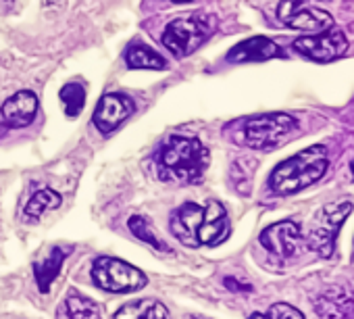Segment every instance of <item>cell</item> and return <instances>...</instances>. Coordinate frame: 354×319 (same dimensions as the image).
I'll return each instance as SVG.
<instances>
[{
    "instance_id": "cell-1",
    "label": "cell",
    "mask_w": 354,
    "mask_h": 319,
    "mask_svg": "<svg viewBox=\"0 0 354 319\" xmlns=\"http://www.w3.org/2000/svg\"><path fill=\"white\" fill-rule=\"evenodd\" d=\"M171 232L184 246H217L230 236V217L221 203H186L171 215Z\"/></svg>"
},
{
    "instance_id": "cell-8",
    "label": "cell",
    "mask_w": 354,
    "mask_h": 319,
    "mask_svg": "<svg viewBox=\"0 0 354 319\" xmlns=\"http://www.w3.org/2000/svg\"><path fill=\"white\" fill-rule=\"evenodd\" d=\"M292 48L296 53H300L302 57L310 59V61H319V63H327V61H335L339 59L346 48H348V42H346V36L344 32L339 30H323V32H317V36H306V38H300L292 44Z\"/></svg>"
},
{
    "instance_id": "cell-7",
    "label": "cell",
    "mask_w": 354,
    "mask_h": 319,
    "mask_svg": "<svg viewBox=\"0 0 354 319\" xmlns=\"http://www.w3.org/2000/svg\"><path fill=\"white\" fill-rule=\"evenodd\" d=\"M92 280L109 292H133L146 286V275L140 269L115 257H98L92 265Z\"/></svg>"
},
{
    "instance_id": "cell-14",
    "label": "cell",
    "mask_w": 354,
    "mask_h": 319,
    "mask_svg": "<svg viewBox=\"0 0 354 319\" xmlns=\"http://www.w3.org/2000/svg\"><path fill=\"white\" fill-rule=\"evenodd\" d=\"M123 59L129 69H152V71L167 69V61L144 42H131L125 48Z\"/></svg>"
},
{
    "instance_id": "cell-5",
    "label": "cell",
    "mask_w": 354,
    "mask_h": 319,
    "mask_svg": "<svg viewBox=\"0 0 354 319\" xmlns=\"http://www.w3.org/2000/svg\"><path fill=\"white\" fill-rule=\"evenodd\" d=\"M215 32V19L205 13H190L167 24L162 30V46L177 59L192 55Z\"/></svg>"
},
{
    "instance_id": "cell-22",
    "label": "cell",
    "mask_w": 354,
    "mask_h": 319,
    "mask_svg": "<svg viewBox=\"0 0 354 319\" xmlns=\"http://www.w3.org/2000/svg\"><path fill=\"white\" fill-rule=\"evenodd\" d=\"M250 319H304V315H302V311H298L292 304L275 302L273 307H269L267 313H254V315H250Z\"/></svg>"
},
{
    "instance_id": "cell-16",
    "label": "cell",
    "mask_w": 354,
    "mask_h": 319,
    "mask_svg": "<svg viewBox=\"0 0 354 319\" xmlns=\"http://www.w3.org/2000/svg\"><path fill=\"white\" fill-rule=\"evenodd\" d=\"M115 319H169V313L162 302L142 298L119 309L115 313Z\"/></svg>"
},
{
    "instance_id": "cell-19",
    "label": "cell",
    "mask_w": 354,
    "mask_h": 319,
    "mask_svg": "<svg viewBox=\"0 0 354 319\" xmlns=\"http://www.w3.org/2000/svg\"><path fill=\"white\" fill-rule=\"evenodd\" d=\"M350 309H352V302H348L342 292L325 294L317 300V313L323 319H344Z\"/></svg>"
},
{
    "instance_id": "cell-21",
    "label": "cell",
    "mask_w": 354,
    "mask_h": 319,
    "mask_svg": "<svg viewBox=\"0 0 354 319\" xmlns=\"http://www.w3.org/2000/svg\"><path fill=\"white\" fill-rule=\"evenodd\" d=\"M61 100L65 104V113L69 117H77L86 104V88L77 82L73 84H67L63 90H61Z\"/></svg>"
},
{
    "instance_id": "cell-11",
    "label": "cell",
    "mask_w": 354,
    "mask_h": 319,
    "mask_svg": "<svg viewBox=\"0 0 354 319\" xmlns=\"http://www.w3.org/2000/svg\"><path fill=\"white\" fill-rule=\"evenodd\" d=\"M300 240V226L294 221L273 224L261 234V244L277 257H292L298 250Z\"/></svg>"
},
{
    "instance_id": "cell-17",
    "label": "cell",
    "mask_w": 354,
    "mask_h": 319,
    "mask_svg": "<svg viewBox=\"0 0 354 319\" xmlns=\"http://www.w3.org/2000/svg\"><path fill=\"white\" fill-rule=\"evenodd\" d=\"M65 255H67V250H63V248L57 246L48 259H44L42 263H36L34 271H36V280H38L40 292H48L53 280H55L57 273L61 271V265H63V261H65Z\"/></svg>"
},
{
    "instance_id": "cell-25",
    "label": "cell",
    "mask_w": 354,
    "mask_h": 319,
    "mask_svg": "<svg viewBox=\"0 0 354 319\" xmlns=\"http://www.w3.org/2000/svg\"><path fill=\"white\" fill-rule=\"evenodd\" d=\"M188 319H201V317H196V315H190Z\"/></svg>"
},
{
    "instance_id": "cell-6",
    "label": "cell",
    "mask_w": 354,
    "mask_h": 319,
    "mask_svg": "<svg viewBox=\"0 0 354 319\" xmlns=\"http://www.w3.org/2000/svg\"><path fill=\"white\" fill-rule=\"evenodd\" d=\"M350 211H352V203L344 201L335 205H325L315 213L310 221V230H308V246L317 255L325 259L333 255L337 232L342 224L346 221V217L350 215Z\"/></svg>"
},
{
    "instance_id": "cell-4",
    "label": "cell",
    "mask_w": 354,
    "mask_h": 319,
    "mask_svg": "<svg viewBox=\"0 0 354 319\" xmlns=\"http://www.w3.org/2000/svg\"><path fill=\"white\" fill-rule=\"evenodd\" d=\"M296 129V119L286 113H265L232 121L223 134L242 146L254 150H269L279 146Z\"/></svg>"
},
{
    "instance_id": "cell-10",
    "label": "cell",
    "mask_w": 354,
    "mask_h": 319,
    "mask_svg": "<svg viewBox=\"0 0 354 319\" xmlns=\"http://www.w3.org/2000/svg\"><path fill=\"white\" fill-rule=\"evenodd\" d=\"M38 107L40 100L32 90H19L13 96H9L3 102V107H0V123L11 129L28 127L30 123H34L38 115Z\"/></svg>"
},
{
    "instance_id": "cell-2",
    "label": "cell",
    "mask_w": 354,
    "mask_h": 319,
    "mask_svg": "<svg viewBox=\"0 0 354 319\" xmlns=\"http://www.w3.org/2000/svg\"><path fill=\"white\" fill-rule=\"evenodd\" d=\"M154 161L160 180L194 184L203 180L211 161V154L198 138L169 136L158 146Z\"/></svg>"
},
{
    "instance_id": "cell-12",
    "label": "cell",
    "mask_w": 354,
    "mask_h": 319,
    "mask_svg": "<svg viewBox=\"0 0 354 319\" xmlns=\"http://www.w3.org/2000/svg\"><path fill=\"white\" fill-rule=\"evenodd\" d=\"M279 46L265 38V36H254L248 38L240 44H236L230 53H227V61L230 63H259V61H269L279 57Z\"/></svg>"
},
{
    "instance_id": "cell-15",
    "label": "cell",
    "mask_w": 354,
    "mask_h": 319,
    "mask_svg": "<svg viewBox=\"0 0 354 319\" xmlns=\"http://www.w3.org/2000/svg\"><path fill=\"white\" fill-rule=\"evenodd\" d=\"M59 319H102V311L92 298L71 292L59 311Z\"/></svg>"
},
{
    "instance_id": "cell-24",
    "label": "cell",
    "mask_w": 354,
    "mask_h": 319,
    "mask_svg": "<svg viewBox=\"0 0 354 319\" xmlns=\"http://www.w3.org/2000/svg\"><path fill=\"white\" fill-rule=\"evenodd\" d=\"M171 3H180L182 5V3H192V0H171Z\"/></svg>"
},
{
    "instance_id": "cell-9",
    "label": "cell",
    "mask_w": 354,
    "mask_h": 319,
    "mask_svg": "<svg viewBox=\"0 0 354 319\" xmlns=\"http://www.w3.org/2000/svg\"><path fill=\"white\" fill-rule=\"evenodd\" d=\"M133 109L136 107L129 96L121 92H109L98 100L92 121L102 134H111L133 113Z\"/></svg>"
},
{
    "instance_id": "cell-3",
    "label": "cell",
    "mask_w": 354,
    "mask_h": 319,
    "mask_svg": "<svg viewBox=\"0 0 354 319\" xmlns=\"http://www.w3.org/2000/svg\"><path fill=\"white\" fill-rule=\"evenodd\" d=\"M327 148L323 144H315L310 148L300 150L298 154L286 158L281 161L271 178H269V186L275 194L288 197V194H296L313 184H317L325 172H327Z\"/></svg>"
},
{
    "instance_id": "cell-18",
    "label": "cell",
    "mask_w": 354,
    "mask_h": 319,
    "mask_svg": "<svg viewBox=\"0 0 354 319\" xmlns=\"http://www.w3.org/2000/svg\"><path fill=\"white\" fill-rule=\"evenodd\" d=\"M61 194L59 192H55L53 188H42V190H38L32 199H30V203L26 205V217L28 219H40L46 211H50V209H57L59 205H61Z\"/></svg>"
},
{
    "instance_id": "cell-13",
    "label": "cell",
    "mask_w": 354,
    "mask_h": 319,
    "mask_svg": "<svg viewBox=\"0 0 354 319\" xmlns=\"http://www.w3.org/2000/svg\"><path fill=\"white\" fill-rule=\"evenodd\" d=\"M283 24H288L294 30H304V32H323L333 26V17L327 11L315 9V7H298Z\"/></svg>"
},
{
    "instance_id": "cell-20",
    "label": "cell",
    "mask_w": 354,
    "mask_h": 319,
    "mask_svg": "<svg viewBox=\"0 0 354 319\" xmlns=\"http://www.w3.org/2000/svg\"><path fill=\"white\" fill-rule=\"evenodd\" d=\"M127 226H129V232H131L138 240L146 242L148 246H152V248H156V250H167V246H165V244L160 242V238L154 234V230H152V226L148 224L146 217L133 215V217H129Z\"/></svg>"
},
{
    "instance_id": "cell-23",
    "label": "cell",
    "mask_w": 354,
    "mask_h": 319,
    "mask_svg": "<svg viewBox=\"0 0 354 319\" xmlns=\"http://www.w3.org/2000/svg\"><path fill=\"white\" fill-rule=\"evenodd\" d=\"M225 286H230V288H242V290H250L248 286H242V284H238V282H234V280H225Z\"/></svg>"
}]
</instances>
